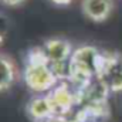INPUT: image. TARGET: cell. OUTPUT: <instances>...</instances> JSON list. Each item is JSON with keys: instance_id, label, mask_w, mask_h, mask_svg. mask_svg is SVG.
Segmentation results:
<instances>
[{"instance_id": "2", "label": "cell", "mask_w": 122, "mask_h": 122, "mask_svg": "<svg viewBox=\"0 0 122 122\" xmlns=\"http://www.w3.org/2000/svg\"><path fill=\"white\" fill-rule=\"evenodd\" d=\"M101 51L94 46H81L74 50L68 61V82L81 87L97 78Z\"/></svg>"}, {"instance_id": "9", "label": "cell", "mask_w": 122, "mask_h": 122, "mask_svg": "<svg viewBox=\"0 0 122 122\" xmlns=\"http://www.w3.org/2000/svg\"><path fill=\"white\" fill-rule=\"evenodd\" d=\"M19 78V70L11 56L0 53V92L10 90Z\"/></svg>"}, {"instance_id": "13", "label": "cell", "mask_w": 122, "mask_h": 122, "mask_svg": "<svg viewBox=\"0 0 122 122\" xmlns=\"http://www.w3.org/2000/svg\"><path fill=\"white\" fill-rule=\"evenodd\" d=\"M53 3H56V4H58V6H67V4H70L72 0H51Z\"/></svg>"}, {"instance_id": "12", "label": "cell", "mask_w": 122, "mask_h": 122, "mask_svg": "<svg viewBox=\"0 0 122 122\" xmlns=\"http://www.w3.org/2000/svg\"><path fill=\"white\" fill-rule=\"evenodd\" d=\"M41 122H72V119H67V117H50Z\"/></svg>"}, {"instance_id": "5", "label": "cell", "mask_w": 122, "mask_h": 122, "mask_svg": "<svg viewBox=\"0 0 122 122\" xmlns=\"http://www.w3.org/2000/svg\"><path fill=\"white\" fill-rule=\"evenodd\" d=\"M47 97L50 99L54 117H67L72 108L78 105L75 90H72V87L65 81H61L54 90L47 94Z\"/></svg>"}, {"instance_id": "7", "label": "cell", "mask_w": 122, "mask_h": 122, "mask_svg": "<svg viewBox=\"0 0 122 122\" xmlns=\"http://www.w3.org/2000/svg\"><path fill=\"white\" fill-rule=\"evenodd\" d=\"M115 9V0H81L82 14L94 23L107 21Z\"/></svg>"}, {"instance_id": "1", "label": "cell", "mask_w": 122, "mask_h": 122, "mask_svg": "<svg viewBox=\"0 0 122 122\" xmlns=\"http://www.w3.org/2000/svg\"><path fill=\"white\" fill-rule=\"evenodd\" d=\"M23 78L26 85L37 94H48L61 82L51 68L41 46L33 47L27 53Z\"/></svg>"}, {"instance_id": "6", "label": "cell", "mask_w": 122, "mask_h": 122, "mask_svg": "<svg viewBox=\"0 0 122 122\" xmlns=\"http://www.w3.org/2000/svg\"><path fill=\"white\" fill-rule=\"evenodd\" d=\"M75 95H77V104L81 107L102 105V104H108L107 99H108L109 91L98 78H94L90 82L81 87H77Z\"/></svg>"}, {"instance_id": "11", "label": "cell", "mask_w": 122, "mask_h": 122, "mask_svg": "<svg viewBox=\"0 0 122 122\" xmlns=\"http://www.w3.org/2000/svg\"><path fill=\"white\" fill-rule=\"evenodd\" d=\"M27 0H0L1 4L4 6H9V7H17V6H21L23 3H26Z\"/></svg>"}, {"instance_id": "4", "label": "cell", "mask_w": 122, "mask_h": 122, "mask_svg": "<svg viewBox=\"0 0 122 122\" xmlns=\"http://www.w3.org/2000/svg\"><path fill=\"white\" fill-rule=\"evenodd\" d=\"M97 78L109 92H122V54L118 51H101Z\"/></svg>"}, {"instance_id": "3", "label": "cell", "mask_w": 122, "mask_h": 122, "mask_svg": "<svg viewBox=\"0 0 122 122\" xmlns=\"http://www.w3.org/2000/svg\"><path fill=\"white\" fill-rule=\"evenodd\" d=\"M41 48L50 62L51 68L60 78V81L67 80L68 78V61L74 53L72 44L67 38L53 37V38L46 40Z\"/></svg>"}, {"instance_id": "10", "label": "cell", "mask_w": 122, "mask_h": 122, "mask_svg": "<svg viewBox=\"0 0 122 122\" xmlns=\"http://www.w3.org/2000/svg\"><path fill=\"white\" fill-rule=\"evenodd\" d=\"M9 31H10V20L6 14L0 13V46H3L4 41L7 40Z\"/></svg>"}, {"instance_id": "8", "label": "cell", "mask_w": 122, "mask_h": 122, "mask_svg": "<svg viewBox=\"0 0 122 122\" xmlns=\"http://www.w3.org/2000/svg\"><path fill=\"white\" fill-rule=\"evenodd\" d=\"M26 112H27L29 118L33 119L34 122H41L50 117H54L47 94H44V95L37 94L33 98H30L26 105Z\"/></svg>"}]
</instances>
